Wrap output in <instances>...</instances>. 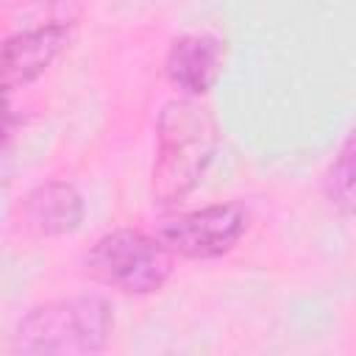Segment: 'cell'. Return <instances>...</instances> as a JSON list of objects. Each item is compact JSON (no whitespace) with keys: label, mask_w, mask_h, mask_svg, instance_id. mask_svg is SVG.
<instances>
[{"label":"cell","mask_w":356,"mask_h":356,"mask_svg":"<svg viewBox=\"0 0 356 356\" xmlns=\"http://www.w3.org/2000/svg\"><path fill=\"white\" fill-rule=\"evenodd\" d=\"M217 117L200 97H175L156 122V161L150 172L153 203H181L206 175L217 150Z\"/></svg>","instance_id":"6da1fadb"},{"label":"cell","mask_w":356,"mask_h":356,"mask_svg":"<svg viewBox=\"0 0 356 356\" xmlns=\"http://www.w3.org/2000/svg\"><path fill=\"white\" fill-rule=\"evenodd\" d=\"M114 309L106 298L75 295L33 306L14 328L8 350L25 356H89L108 345Z\"/></svg>","instance_id":"7a4b0ae2"},{"label":"cell","mask_w":356,"mask_h":356,"mask_svg":"<svg viewBox=\"0 0 356 356\" xmlns=\"http://www.w3.org/2000/svg\"><path fill=\"white\" fill-rule=\"evenodd\" d=\"M83 267L95 281L122 295H153L170 281L175 253L156 234L114 228L89 248Z\"/></svg>","instance_id":"3957f363"},{"label":"cell","mask_w":356,"mask_h":356,"mask_svg":"<svg viewBox=\"0 0 356 356\" xmlns=\"http://www.w3.org/2000/svg\"><path fill=\"white\" fill-rule=\"evenodd\" d=\"M248 228L239 203H211L164 220L156 236L181 259H217L236 248Z\"/></svg>","instance_id":"277c9868"},{"label":"cell","mask_w":356,"mask_h":356,"mask_svg":"<svg viewBox=\"0 0 356 356\" xmlns=\"http://www.w3.org/2000/svg\"><path fill=\"white\" fill-rule=\"evenodd\" d=\"M225 42L214 33H184L170 42L164 56L167 81L186 97H203L220 78Z\"/></svg>","instance_id":"5b68a950"},{"label":"cell","mask_w":356,"mask_h":356,"mask_svg":"<svg viewBox=\"0 0 356 356\" xmlns=\"http://www.w3.org/2000/svg\"><path fill=\"white\" fill-rule=\"evenodd\" d=\"M72 22H47L19 31L3 44V81L8 92H17L36 81L70 44Z\"/></svg>","instance_id":"8992f818"},{"label":"cell","mask_w":356,"mask_h":356,"mask_svg":"<svg viewBox=\"0 0 356 356\" xmlns=\"http://www.w3.org/2000/svg\"><path fill=\"white\" fill-rule=\"evenodd\" d=\"M25 222L44 236H67L81 228L86 206L83 195L70 181H42L22 197Z\"/></svg>","instance_id":"52a82bcc"},{"label":"cell","mask_w":356,"mask_h":356,"mask_svg":"<svg viewBox=\"0 0 356 356\" xmlns=\"http://www.w3.org/2000/svg\"><path fill=\"white\" fill-rule=\"evenodd\" d=\"M323 195L339 214H356V122L323 172Z\"/></svg>","instance_id":"ba28073f"}]
</instances>
